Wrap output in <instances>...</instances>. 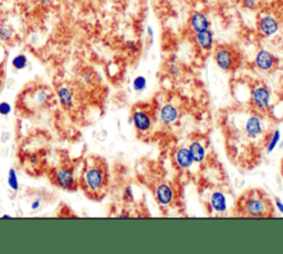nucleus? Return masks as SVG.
Returning a JSON list of instances; mask_svg holds the SVG:
<instances>
[{
	"label": "nucleus",
	"instance_id": "a878e982",
	"mask_svg": "<svg viewBox=\"0 0 283 254\" xmlns=\"http://www.w3.org/2000/svg\"><path fill=\"white\" fill-rule=\"evenodd\" d=\"M242 7L248 10H254L258 7L259 0H241Z\"/></svg>",
	"mask_w": 283,
	"mask_h": 254
},
{
	"label": "nucleus",
	"instance_id": "39448f33",
	"mask_svg": "<svg viewBox=\"0 0 283 254\" xmlns=\"http://www.w3.org/2000/svg\"><path fill=\"white\" fill-rule=\"evenodd\" d=\"M252 104L259 111H265L269 109L271 101V92L265 85H258L252 90L251 94Z\"/></svg>",
	"mask_w": 283,
	"mask_h": 254
},
{
	"label": "nucleus",
	"instance_id": "ddd939ff",
	"mask_svg": "<svg viewBox=\"0 0 283 254\" xmlns=\"http://www.w3.org/2000/svg\"><path fill=\"white\" fill-rule=\"evenodd\" d=\"M160 117L161 121L165 124V125H173L174 123H176L179 117V112L176 109V106L173 104H166L161 109L160 111Z\"/></svg>",
	"mask_w": 283,
	"mask_h": 254
},
{
	"label": "nucleus",
	"instance_id": "393cba45",
	"mask_svg": "<svg viewBox=\"0 0 283 254\" xmlns=\"http://www.w3.org/2000/svg\"><path fill=\"white\" fill-rule=\"evenodd\" d=\"M13 111V107L10 105L8 102L4 101L0 103V115L2 116H8L10 113Z\"/></svg>",
	"mask_w": 283,
	"mask_h": 254
},
{
	"label": "nucleus",
	"instance_id": "f3484780",
	"mask_svg": "<svg viewBox=\"0 0 283 254\" xmlns=\"http://www.w3.org/2000/svg\"><path fill=\"white\" fill-rule=\"evenodd\" d=\"M188 149L190 151V155H192L194 163L201 164L206 159V148L203 144L198 142V140H196V142H193L190 144Z\"/></svg>",
	"mask_w": 283,
	"mask_h": 254
},
{
	"label": "nucleus",
	"instance_id": "7ed1b4c3",
	"mask_svg": "<svg viewBox=\"0 0 283 254\" xmlns=\"http://www.w3.org/2000/svg\"><path fill=\"white\" fill-rule=\"evenodd\" d=\"M53 181L54 185L63 189V190H75L78 187L74 171L73 169L69 168V167H62V168H59L54 172Z\"/></svg>",
	"mask_w": 283,
	"mask_h": 254
},
{
	"label": "nucleus",
	"instance_id": "4468645a",
	"mask_svg": "<svg viewBox=\"0 0 283 254\" xmlns=\"http://www.w3.org/2000/svg\"><path fill=\"white\" fill-rule=\"evenodd\" d=\"M175 161L176 165L182 169H188L195 164L189 149L186 147H182L176 151Z\"/></svg>",
	"mask_w": 283,
	"mask_h": 254
},
{
	"label": "nucleus",
	"instance_id": "2f4dec72",
	"mask_svg": "<svg viewBox=\"0 0 283 254\" xmlns=\"http://www.w3.org/2000/svg\"><path fill=\"white\" fill-rule=\"evenodd\" d=\"M275 206H276V209L279 210V211L283 214V202L281 201L280 199H276L275 200Z\"/></svg>",
	"mask_w": 283,
	"mask_h": 254
},
{
	"label": "nucleus",
	"instance_id": "aec40b11",
	"mask_svg": "<svg viewBox=\"0 0 283 254\" xmlns=\"http://www.w3.org/2000/svg\"><path fill=\"white\" fill-rule=\"evenodd\" d=\"M280 140H281V133L279 129H275L273 134H272V136L270 137L268 146H266V153L268 154L272 153V151L276 148V146L279 145Z\"/></svg>",
	"mask_w": 283,
	"mask_h": 254
},
{
	"label": "nucleus",
	"instance_id": "f03ea898",
	"mask_svg": "<svg viewBox=\"0 0 283 254\" xmlns=\"http://www.w3.org/2000/svg\"><path fill=\"white\" fill-rule=\"evenodd\" d=\"M214 60L221 71L229 72L236 66L237 57L231 48L220 46L214 52Z\"/></svg>",
	"mask_w": 283,
	"mask_h": 254
},
{
	"label": "nucleus",
	"instance_id": "473e14b6",
	"mask_svg": "<svg viewBox=\"0 0 283 254\" xmlns=\"http://www.w3.org/2000/svg\"><path fill=\"white\" fill-rule=\"evenodd\" d=\"M30 159H31L32 164H34V165H38V163H39V160H38L37 156H32V157H30Z\"/></svg>",
	"mask_w": 283,
	"mask_h": 254
},
{
	"label": "nucleus",
	"instance_id": "1a4fd4ad",
	"mask_svg": "<svg viewBox=\"0 0 283 254\" xmlns=\"http://www.w3.org/2000/svg\"><path fill=\"white\" fill-rule=\"evenodd\" d=\"M194 41L200 50L209 52L215 47V35L210 29L195 34Z\"/></svg>",
	"mask_w": 283,
	"mask_h": 254
},
{
	"label": "nucleus",
	"instance_id": "a211bd4d",
	"mask_svg": "<svg viewBox=\"0 0 283 254\" xmlns=\"http://www.w3.org/2000/svg\"><path fill=\"white\" fill-rule=\"evenodd\" d=\"M7 183L9 188L13 191H18L19 190V180L17 176V171L15 168H10L8 171V177H7Z\"/></svg>",
	"mask_w": 283,
	"mask_h": 254
},
{
	"label": "nucleus",
	"instance_id": "f704fd0d",
	"mask_svg": "<svg viewBox=\"0 0 283 254\" xmlns=\"http://www.w3.org/2000/svg\"><path fill=\"white\" fill-rule=\"evenodd\" d=\"M119 217H121V218H124V217H129V214H128V213H122V214H119Z\"/></svg>",
	"mask_w": 283,
	"mask_h": 254
},
{
	"label": "nucleus",
	"instance_id": "9d476101",
	"mask_svg": "<svg viewBox=\"0 0 283 254\" xmlns=\"http://www.w3.org/2000/svg\"><path fill=\"white\" fill-rule=\"evenodd\" d=\"M189 27L195 34L208 30L210 28V21L207 15L201 12H194L189 17Z\"/></svg>",
	"mask_w": 283,
	"mask_h": 254
},
{
	"label": "nucleus",
	"instance_id": "20e7f679",
	"mask_svg": "<svg viewBox=\"0 0 283 254\" xmlns=\"http://www.w3.org/2000/svg\"><path fill=\"white\" fill-rule=\"evenodd\" d=\"M280 29V24L277 19L272 15H264L258 20V32L264 38H271L277 34Z\"/></svg>",
	"mask_w": 283,
	"mask_h": 254
},
{
	"label": "nucleus",
	"instance_id": "bb28decb",
	"mask_svg": "<svg viewBox=\"0 0 283 254\" xmlns=\"http://www.w3.org/2000/svg\"><path fill=\"white\" fill-rule=\"evenodd\" d=\"M123 198H124L125 201H127V202H133L134 201V194H133L132 188L127 187L126 189H125L124 194H123Z\"/></svg>",
	"mask_w": 283,
	"mask_h": 254
},
{
	"label": "nucleus",
	"instance_id": "c85d7f7f",
	"mask_svg": "<svg viewBox=\"0 0 283 254\" xmlns=\"http://www.w3.org/2000/svg\"><path fill=\"white\" fill-rule=\"evenodd\" d=\"M146 35H148V37L150 38L151 40H153V38L155 36V31L153 29V27H152V26L146 27Z\"/></svg>",
	"mask_w": 283,
	"mask_h": 254
},
{
	"label": "nucleus",
	"instance_id": "cd10ccee",
	"mask_svg": "<svg viewBox=\"0 0 283 254\" xmlns=\"http://www.w3.org/2000/svg\"><path fill=\"white\" fill-rule=\"evenodd\" d=\"M41 202H42L41 198H37V199H35L34 201H32V202H31V204H30V208H31L32 211H36V210L39 209V208L41 207Z\"/></svg>",
	"mask_w": 283,
	"mask_h": 254
},
{
	"label": "nucleus",
	"instance_id": "423d86ee",
	"mask_svg": "<svg viewBox=\"0 0 283 254\" xmlns=\"http://www.w3.org/2000/svg\"><path fill=\"white\" fill-rule=\"evenodd\" d=\"M276 62L277 60L273 53L265 50V49L259 50L254 58V66L262 72H269L273 70L276 66Z\"/></svg>",
	"mask_w": 283,
	"mask_h": 254
},
{
	"label": "nucleus",
	"instance_id": "2eb2a0df",
	"mask_svg": "<svg viewBox=\"0 0 283 254\" xmlns=\"http://www.w3.org/2000/svg\"><path fill=\"white\" fill-rule=\"evenodd\" d=\"M210 207L217 213H222L225 212L228 204H227V198L222 192L220 191H215L212 192L210 197Z\"/></svg>",
	"mask_w": 283,
	"mask_h": 254
},
{
	"label": "nucleus",
	"instance_id": "dca6fc26",
	"mask_svg": "<svg viewBox=\"0 0 283 254\" xmlns=\"http://www.w3.org/2000/svg\"><path fill=\"white\" fill-rule=\"evenodd\" d=\"M58 100L65 109H70L74 104V93L68 86H60L57 92Z\"/></svg>",
	"mask_w": 283,
	"mask_h": 254
},
{
	"label": "nucleus",
	"instance_id": "5701e85b",
	"mask_svg": "<svg viewBox=\"0 0 283 254\" xmlns=\"http://www.w3.org/2000/svg\"><path fill=\"white\" fill-rule=\"evenodd\" d=\"M14 38V31L7 26H0V42H9Z\"/></svg>",
	"mask_w": 283,
	"mask_h": 254
},
{
	"label": "nucleus",
	"instance_id": "72a5a7b5",
	"mask_svg": "<svg viewBox=\"0 0 283 254\" xmlns=\"http://www.w3.org/2000/svg\"><path fill=\"white\" fill-rule=\"evenodd\" d=\"M3 218H4V219H12L13 215H10V214H4Z\"/></svg>",
	"mask_w": 283,
	"mask_h": 254
},
{
	"label": "nucleus",
	"instance_id": "f257e3e1",
	"mask_svg": "<svg viewBox=\"0 0 283 254\" xmlns=\"http://www.w3.org/2000/svg\"><path fill=\"white\" fill-rule=\"evenodd\" d=\"M82 182L86 191L99 192L105 185V172L99 166L86 167L82 175Z\"/></svg>",
	"mask_w": 283,
	"mask_h": 254
},
{
	"label": "nucleus",
	"instance_id": "9b49d317",
	"mask_svg": "<svg viewBox=\"0 0 283 254\" xmlns=\"http://www.w3.org/2000/svg\"><path fill=\"white\" fill-rule=\"evenodd\" d=\"M155 194L157 201H159V203L163 207L170 206V204L173 202L174 192L173 189L168 183H161V185L157 186Z\"/></svg>",
	"mask_w": 283,
	"mask_h": 254
},
{
	"label": "nucleus",
	"instance_id": "6e6552de",
	"mask_svg": "<svg viewBox=\"0 0 283 254\" xmlns=\"http://www.w3.org/2000/svg\"><path fill=\"white\" fill-rule=\"evenodd\" d=\"M132 122L133 125L136 128V131L139 133H148L151 131L152 125H153V121L148 112L137 110L133 113L132 115Z\"/></svg>",
	"mask_w": 283,
	"mask_h": 254
},
{
	"label": "nucleus",
	"instance_id": "7c9ffc66",
	"mask_svg": "<svg viewBox=\"0 0 283 254\" xmlns=\"http://www.w3.org/2000/svg\"><path fill=\"white\" fill-rule=\"evenodd\" d=\"M10 137V134L8 132H3L2 135H0V139H2V143L5 144L8 142V139Z\"/></svg>",
	"mask_w": 283,
	"mask_h": 254
},
{
	"label": "nucleus",
	"instance_id": "4be33fe9",
	"mask_svg": "<svg viewBox=\"0 0 283 254\" xmlns=\"http://www.w3.org/2000/svg\"><path fill=\"white\" fill-rule=\"evenodd\" d=\"M132 85L134 91L142 92L148 88V80H146V78L143 77V75H138V77H136L133 80Z\"/></svg>",
	"mask_w": 283,
	"mask_h": 254
},
{
	"label": "nucleus",
	"instance_id": "0eeeda50",
	"mask_svg": "<svg viewBox=\"0 0 283 254\" xmlns=\"http://www.w3.org/2000/svg\"><path fill=\"white\" fill-rule=\"evenodd\" d=\"M244 209H246V212L251 217H264L269 211L268 203H266L264 199L259 197L248 199Z\"/></svg>",
	"mask_w": 283,
	"mask_h": 254
},
{
	"label": "nucleus",
	"instance_id": "f8f14e48",
	"mask_svg": "<svg viewBox=\"0 0 283 254\" xmlns=\"http://www.w3.org/2000/svg\"><path fill=\"white\" fill-rule=\"evenodd\" d=\"M244 131L250 138L259 137L263 132L262 122H261L260 117L257 115L250 116L246 122V125H244Z\"/></svg>",
	"mask_w": 283,
	"mask_h": 254
},
{
	"label": "nucleus",
	"instance_id": "412c9836",
	"mask_svg": "<svg viewBox=\"0 0 283 254\" xmlns=\"http://www.w3.org/2000/svg\"><path fill=\"white\" fill-rule=\"evenodd\" d=\"M36 100L38 106H43L50 100V94L48 93L47 90H38L35 94V101Z\"/></svg>",
	"mask_w": 283,
	"mask_h": 254
},
{
	"label": "nucleus",
	"instance_id": "b1692460",
	"mask_svg": "<svg viewBox=\"0 0 283 254\" xmlns=\"http://www.w3.org/2000/svg\"><path fill=\"white\" fill-rule=\"evenodd\" d=\"M168 71H170L171 75H173V77H178V75L181 74V68H179V66L177 64V57L175 55L171 57Z\"/></svg>",
	"mask_w": 283,
	"mask_h": 254
},
{
	"label": "nucleus",
	"instance_id": "6ab92c4d",
	"mask_svg": "<svg viewBox=\"0 0 283 254\" xmlns=\"http://www.w3.org/2000/svg\"><path fill=\"white\" fill-rule=\"evenodd\" d=\"M12 64L16 70H19L20 71V70H24L28 66V58H27V56L23 55V53H20V55L14 57Z\"/></svg>",
	"mask_w": 283,
	"mask_h": 254
},
{
	"label": "nucleus",
	"instance_id": "c756f323",
	"mask_svg": "<svg viewBox=\"0 0 283 254\" xmlns=\"http://www.w3.org/2000/svg\"><path fill=\"white\" fill-rule=\"evenodd\" d=\"M36 2L41 7H48V6H50V5L52 4L53 0H36Z\"/></svg>",
	"mask_w": 283,
	"mask_h": 254
}]
</instances>
